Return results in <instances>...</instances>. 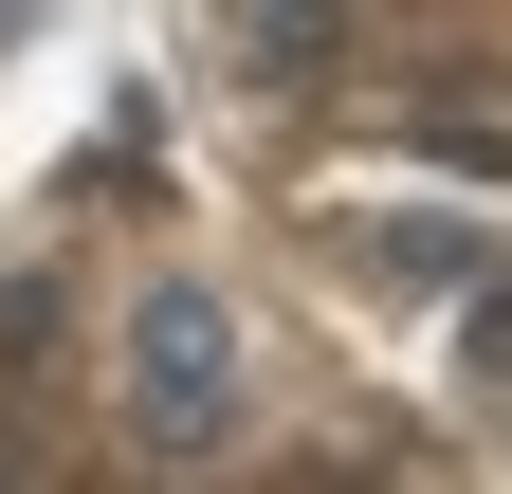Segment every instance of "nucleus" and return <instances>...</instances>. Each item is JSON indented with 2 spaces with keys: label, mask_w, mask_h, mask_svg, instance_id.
Wrapping results in <instances>:
<instances>
[{
  "label": "nucleus",
  "mask_w": 512,
  "mask_h": 494,
  "mask_svg": "<svg viewBox=\"0 0 512 494\" xmlns=\"http://www.w3.org/2000/svg\"><path fill=\"white\" fill-rule=\"evenodd\" d=\"M384 275H421V293H458V275H476V238H458V220H384Z\"/></svg>",
  "instance_id": "20e7f679"
},
{
  "label": "nucleus",
  "mask_w": 512,
  "mask_h": 494,
  "mask_svg": "<svg viewBox=\"0 0 512 494\" xmlns=\"http://www.w3.org/2000/svg\"><path fill=\"white\" fill-rule=\"evenodd\" d=\"M128 440H147V458H220L238 440V312L202 275L128 293Z\"/></svg>",
  "instance_id": "f257e3e1"
},
{
  "label": "nucleus",
  "mask_w": 512,
  "mask_h": 494,
  "mask_svg": "<svg viewBox=\"0 0 512 494\" xmlns=\"http://www.w3.org/2000/svg\"><path fill=\"white\" fill-rule=\"evenodd\" d=\"M458 385H494V403H512V275H494V257L458 275Z\"/></svg>",
  "instance_id": "7ed1b4c3"
},
{
  "label": "nucleus",
  "mask_w": 512,
  "mask_h": 494,
  "mask_svg": "<svg viewBox=\"0 0 512 494\" xmlns=\"http://www.w3.org/2000/svg\"><path fill=\"white\" fill-rule=\"evenodd\" d=\"M238 55H256V74H330V55H348V0H238Z\"/></svg>",
  "instance_id": "f03ea898"
},
{
  "label": "nucleus",
  "mask_w": 512,
  "mask_h": 494,
  "mask_svg": "<svg viewBox=\"0 0 512 494\" xmlns=\"http://www.w3.org/2000/svg\"><path fill=\"white\" fill-rule=\"evenodd\" d=\"M19 37H37V0H0V55H19Z\"/></svg>",
  "instance_id": "39448f33"
}]
</instances>
